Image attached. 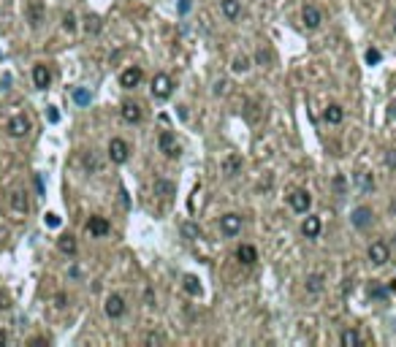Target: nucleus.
Segmentation results:
<instances>
[{
	"instance_id": "f257e3e1",
	"label": "nucleus",
	"mask_w": 396,
	"mask_h": 347,
	"mask_svg": "<svg viewBox=\"0 0 396 347\" xmlns=\"http://www.w3.org/2000/svg\"><path fill=\"white\" fill-rule=\"evenodd\" d=\"M8 206H11V212H14V220H22L25 214L30 212L27 193H25V190H11V195H8Z\"/></svg>"
},
{
	"instance_id": "f03ea898",
	"label": "nucleus",
	"mask_w": 396,
	"mask_h": 347,
	"mask_svg": "<svg viewBox=\"0 0 396 347\" xmlns=\"http://www.w3.org/2000/svg\"><path fill=\"white\" fill-rule=\"evenodd\" d=\"M171 90H174V82H171L169 73H157V76L152 79V98L166 100L171 95Z\"/></svg>"
},
{
	"instance_id": "7ed1b4c3",
	"label": "nucleus",
	"mask_w": 396,
	"mask_h": 347,
	"mask_svg": "<svg viewBox=\"0 0 396 347\" xmlns=\"http://www.w3.org/2000/svg\"><path fill=\"white\" fill-rule=\"evenodd\" d=\"M288 201H291V209L298 214H307L309 206H312V195H309L307 190H293V193L288 195Z\"/></svg>"
},
{
	"instance_id": "20e7f679",
	"label": "nucleus",
	"mask_w": 396,
	"mask_h": 347,
	"mask_svg": "<svg viewBox=\"0 0 396 347\" xmlns=\"http://www.w3.org/2000/svg\"><path fill=\"white\" fill-rule=\"evenodd\" d=\"M128 155H130L128 141H123V139H111V141H109V158H111V163H125V160H128Z\"/></svg>"
},
{
	"instance_id": "39448f33",
	"label": "nucleus",
	"mask_w": 396,
	"mask_h": 347,
	"mask_svg": "<svg viewBox=\"0 0 396 347\" xmlns=\"http://www.w3.org/2000/svg\"><path fill=\"white\" fill-rule=\"evenodd\" d=\"M301 19H304V27L318 30V27H321V22H323V14H321V8H318V6H304Z\"/></svg>"
},
{
	"instance_id": "423d86ee",
	"label": "nucleus",
	"mask_w": 396,
	"mask_h": 347,
	"mask_svg": "<svg viewBox=\"0 0 396 347\" xmlns=\"http://www.w3.org/2000/svg\"><path fill=\"white\" fill-rule=\"evenodd\" d=\"M220 231L225 236H236L242 231V217L239 214H223L220 217Z\"/></svg>"
},
{
	"instance_id": "0eeeda50",
	"label": "nucleus",
	"mask_w": 396,
	"mask_h": 347,
	"mask_svg": "<svg viewBox=\"0 0 396 347\" xmlns=\"http://www.w3.org/2000/svg\"><path fill=\"white\" fill-rule=\"evenodd\" d=\"M157 147H160V152L169 155V158H176L179 155V144L174 141V136L169 133V130H163L160 133V139H157Z\"/></svg>"
},
{
	"instance_id": "6e6552de",
	"label": "nucleus",
	"mask_w": 396,
	"mask_h": 347,
	"mask_svg": "<svg viewBox=\"0 0 396 347\" xmlns=\"http://www.w3.org/2000/svg\"><path fill=\"white\" fill-rule=\"evenodd\" d=\"M6 130H8V136H14V139H22V136H27L30 122L22 117V114H19V117H11V119H8Z\"/></svg>"
},
{
	"instance_id": "1a4fd4ad",
	"label": "nucleus",
	"mask_w": 396,
	"mask_h": 347,
	"mask_svg": "<svg viewBox=\"0 0 396 347\" xmlns=\"http://www.w3.org/2000/svg\"><path fill=\"white\" fill-rule=\"evenodd\" d=\"M106 315H109L111 320L123 318L125 315V299L123 296H109V299H106Z\"/></svg>"
},
{
	"instance_id": "9d476101",
	"label": "nucleus",
	"mask_w": 396,
	"mask_h": 347,
	"mask_svg": "<svg viewBox=\"0 0 396 347\" xmlns=\"http://www.w3.org/2000/svg\"><path fill=\"white\" fill-rule=\"evenodd\" d=\"M372 209L369 206H358V209H353V214H350V223L355 225V228H367L369 223H372Z\"/></svg>"
},
{
	"instance_id": "9b49d317",
	"label": "nucleus",
	"mask_w": 396,
	"mask_h": 347,
	"mask_svg": "<svg viewBox=\"0 0 396 347\" xmlns=\"http://www.w3.org/2000/svg\"><path fill=\"white\" fill-rule=\"evenodd\" d=\"M388 247H385L383 241H374L372 247H369V260L372 263H377V266H383V263H388Z\"/></svg>"
},
{
	"instance_id": "f8f14e48",
	"label": "nucleus",
	"mask_w": 396,
	"mask_h": 347,
	"mask_svg": "<svg viewBox=\"0 0 396 347\" xmlns=\"http://www.w3.org/2000/svg\"><path fill=\"white\" fill-rule=\"evenodd\" d=\"M33 82H35V87H38V90H47L49 87L52 73L47 71V65H35V68H33Z\"/></svg>"
},
{
	"instance_id": "ddd939ff",
	"label": "nucleus",
	"mask_w": 396,
	"mask_h": 347,
	"mask_svg": "<svg viewBox=\"0 0 396 347\" xmlns=\"http://www.w3.org/2000/svg\"><path fill=\"white\" fill-rule=\"evenodd\" d=\"M27 17H30V24H33V27L41 24V19H44V3L41 0H30L27 3Z\"/></svg>"
},
{
	"instance_id": "4468645a",
	"label": "nucleus",
	"mask_w": 396,
	"mask_h": 347,
	"mask_svg": "<svg viewBox=\"0 0 396 347\" xmlns=\"http://www.w3.org/2000/svg\"><path fill=\"white\" fill-rule=\"evenodd\" d=\"M139 82H141V68H128V71H123V76H120V84H123L125 90H133Z\"/></svg>"
},
{
	"instance_id": "2eb2a0df",
	"label": "nucleus",
	"mask_w": 396,
	"mask_h": 347,
	"mask_svg": "<svg viewBox=\"0 0 396 347\" xmlns=\"http://www.w3.org/2000/svg\"><path fill=\"white\" fill-rule=\"evenodd\" d=\"M87 231L93 236H106V233H109V220H106V217H90Z\"/></svg>"
},
{
	"instance_id": "dca6fc26",
	"label": "nucleus",
	"mask_w": 396,
	"mask_h": 347,
	"mask_svg": "<svg viewBox=\"0 0 396 347\" xmlns=\"http://www.w3.org/2000/svg\"><path fill=\"white\" fill-rule=\"evenodd\" d=\"M301 233L307 236V239H318V233H321V217H307L304 220Z\"/></svg>"
},
{
	"instance_id": "f3484780",
	"label": "nucleus",
	"mask_w": 396,
	"mask_h": 347,
	"mask_svg": "<svg viewBox=\"0 0 396 347\" xmlns=\"http://www.w3.org/2000/svg\"><path fill=\"white\" fill-rule=\"evenodd\" d=\"M236 258H239L245 266H252L258 260V253H255V247H250V244H242V247L236 250Z\"/></svg>"
},
{
	"instance_id": "a211bd4d",
	"label": "nucleus",
	"mask_w": 396,
	"mask_h": 347,
	"mask_svg": "<svg viewBox=\"0 0 396 347\" xmlns=\"http://www.w3.org/2000/svg\"><path fill=\"white\" fill-rule=\"evenodd\" d=\"M339 342H342V347H358L361 345V334L355 328H345L342 336H339Z\"/></svg>"
},
{
	"instance_id": "6ab92c4d",
	"label": "nucleus",
	"mask_w": 396,
	"mask_h": 347,
	"mask_svg": "<svg viewBox=\"0 0 396 347\" xmlns=\"http://www.w3.org/2000/svg\"><path fill=\"white\" fill-rule=\"evenodd\" d=\"M323 117H326L328 125H339V122H342V117H345V112H342V106H339V103H331V106L323 112Z\"/></svg>"
},
{
	"instance_id": "aec40b11",
	"label": "nucleus",
	"mask_w": 396,
	"mask_h": 347,
	"mask_svg": "<svg viewBox=\"0 0 396 347\" xmlns=\"http://www.w3.org/2000/svg\"><path fill=\"white\" fill-rule=\"evenodd\" d=\"M123 119H125V122H130V125L139 122V119H141V109L136 106V103H123Z\"/></svg>"
},
{
	"instance_id": "412c9836",
	"label": "nucleus",
	"mask_w": 396,
	"mask_h": 347,
	"mask_svg": "<svg viewBox=\"0 0 396 347\" xmlns=\"http://www.w3.org/2000/svg\"><path fill=\"white\" fill-rule=\"evenodd\" d=\"M57 247H60V253H65V255H76V239L71 233L68 236H60Z\"/></svg>"
},
{
	"instance_id": "4be33fe9",
	"label": "nucleus",
	"mask_w": 396,
	"mask_h": 347,
	"mask_svg": "<svg viewBox=\"0 0 396 347\" xmlns=\"http://www.w3.org/2000/svg\"><path fill=\"white\" fill-rule=\"evenodd\" d=\"M223 14H225L228 19H236L242 14V6H239V0H223Z\"/></svg>"
},
{
	"instance_id": "5701e85b",
	"label": "nucleus",
	"mask_w": 396,
	"mask_h": 347,
	"mask_svg": "<svg viewBox=\"0 0 396 347\" xmlns=\"http://www.w3.org/2000/svg\"><path fill=\"white\" fill-rule=\"evenodd\" d=\"M323 282H326V279H323V274H309L307 277V293H321Z\"/></svg>"
},
{
	"instance_id": "b1692460",
	"label": "nucleus",
	"mask_w": 396,
	"mask_h": 347,
	"mask_svg": "<svg viewBox=\"0 0 396 347\" xmlns=\"http://www.w3.org/2000/svg\"><path fill=\"white\" fill-rule=\"evenodd\" d=\"M182 288H185L190 296H198V293H201V282H198V277H193V274H187L185 279H182Z\"/></svg>"
},
{
	"instance_id": "393cba45",
	"label": "nucleus",
	"mask_w": 396,
	"mask_h": 347,
	"mask_svg": "<svg viewBox=\"0 0 396 347\" xmlns=\"http://www.w3.org/2000/svg\"><path fill=\"white\" fill-rule=\"evenodd\" d=\"M155 193L163 195V198H171V195L176 193V187L171 182H166V179H157V182H155Z\"/></svg>"
},
{
	"instance_id": "a878e982",
	"label": "nucleus",
	"mask_w": 396,
	"mask_h": 347,
	"mask_svg": "<svg viewBox=\"0 0 396 347\" xmlns=\"http://www.w3.org/2000/svg\"><path fill=\"white\" fill-rule=\"evenodd\" d=\"M223 168H225V174H228V177H233V174H236V171L242 168V158H236V155L225 158V165H223Z\"/></svg>"
},
{
	"instance_id": "bb28decb",
	"label": "nucleus",
	"mask_w": 396,
	"mask_h": 347,
	"mask_svg": "<svg viewBox=\"0 0 396 347\" xmlns=\"http://www.w3.org/2000/svg\"><path fill=\"white\" fill-rule=\"evenodd\" d=\"M182 233H185L187 239H201V228H198L196 223H185L182 225Z\"/></svg>"
},
{
	"instance_id": "cd10ccee",
	"label": "nucleus",
	"mask_w": 396,
	"mask_h": 347,
	"mask_svg": "<svg viewBox=\"0 0 396 347\" xmlns=\"http://www.w3.org/2000/svg\"><path fill=\"white\" fill-rule=\"evenodd\" d=\"M231 68H233L236 73H245L247 68H250V60H247V57H236V60H233V65H231Z\"/></svg>"
},
{
	"instance_id": "c85d7f7f",
	"label": "nucleus",
	"mask_w": 396,
	"mask_h": 347,
	"mask_svg": "<svg viewBox=\"0 0 396 347\" xmlns=\"http://www.w3.org/2000/svg\"><path fill=\"white\" fill-rule=\"evenodd\" d=\"M74 100L79 103V106H87V103H90V93H87V90H74Z\"/></svg>"
},
{
	"instance_id": "c756f323",
	"label": "nucleus",
	"mask_w": 396,
	"mask_h": 347,
	"mask_svg": "<svg viewBox=\"0 0 396 347\" xmlns=\"http://www.w3.org/2000/svg\"><path fill=\"white\" fill-rule=\"evenodd\" d=\"M63 27L68 30V33L76 27V17H74V14H65V17H63Z\"/></svg>"
},
{
	"instance_id": "7c9ffc66",
	"label": "nucleus",
	"mask_w": 396,
	"mask_h": 347,
	"mask_svg": "<svg viewBox=\"0 0 396 347\" xmlns=\"http://www.w3.org/2000/svg\"><path fill=\"white\" fill-rule=\"evenodd\" d=\"M367 63L369 65H377L380 63V52H377V49H367Z\"/></svg>"
},
{
	"instance_id": "2f4dec72",
	"label": "nucleus",
	"mask_w": 396,
	"mask_h": 347,
	"mask_svg": "<svg viewBox=\"0 0 396 347\" xmlns=\"http://www.w3.org/2000/svg\"><path fill=\"white\" fill-rule=\"evenodd\" d=\"M84 163H87V168H93V171H98L100 168V163H98V158H95L93 152L87 155V158H84Z\"/></svg>"
},
{
	"instance_id": "473e14b6",
	"label": "nucleus",
	"mask_w": 396,
	"mask_h": 347,
	"mask_svg": "<svg viewBox=\"0 0 396 347\" xmlns=\"http://www.w3.org/2000/svg\"><path fill=\"white\" fill-rule=\"evenodd\" d=\"M160 342H163L160 334H147V345H160Z\"/></svg>"
},
{
	"instance_id": "72a5a7b5",
	"label": "nucleus",
	"mask_w": 396,
	"mask_h": 347,
	"mask_svg": "<svg viewBox=\"0 0 396 347\" xmlns=\"http://www.w3.org/2000/svg\"><path fill=\"white\" fill-rule=\"evenodd\" d=\"M47 225H49V228H57L60 217H57V214H47Z\"/></svg>"
},
{
	"instance_id": "f704fd0d",
	"label": "nucleus",
	"mask_w": 396,
	"mask_h": 347,
	"mask_svg": "<svg viewBox=\"0 0 396 347\" xmlns=\"http://www.w3.org/2000/svg\"><path fill=\"white\" fill-rule=\"evenodd\" d=\"M369 296H372V299H385V290L383 288H372V290H369Z\"/></svg>"
},
{
	"instance_id": "c9c22d12",
	"label": "nucleus",
	"mask_w": 396,
	"mask_h": 347,
	"mask_svg": "<svg viewBox=\"0 0 396 347\" xmlns=\"http://www.w3.org/2000/svg\"><path fill=\"white\" fill-rule=\"evenodd\" d=\"M8 306H11V299L6 293H0V309H8Z\"/></svg>"
},
{
	"instance_id": "e433bc0d",
	"label": "nucleus",
	"mask_w": 396,
	"mask_h": 347,
	"mask_svg": "<svg viewBox=\"0 0 396 347\" xmlns=\"http://www.w3.org/2000/svg\"><path fill=\"white\" fill-rule=\"evenodd\" d=\"M385 163H388L391 168H396V149H391V152H388V158H385Z\"/></svg>"
},
{
	"instance_id": "4c0bfd02",
	"label": "nucleus",
	"mask_w": 396,
	"mask_h": 347,
	"mask_svg": "<svg viewBox=\"0 0 396 347\" xmlns=\"http://www.w3.org/2000/svg\"><path fill=\"white\" fill-rule=\"evenodd\" d=\"M190 11V0H179V14H187Z\"/></svg>"
},
{
	"instance_id": "58836bf2",
	"label": "nucleus",
	"mask_w": 396,
	"mask_h": 347,
	"mask_svg": "<svg viewBox=\"0 0 396 347\" xmlns=\"http://www.w3.org/2000/svg\"><path fill=\"white\" fill-rule=\"evenodd\" d=\"M90 30H98V19H95V17L93 19L87 17V33H90Z\"/></svg>"
},
{
	"instance_id": "ea45409f",
	"label": "nucleus",
	"mask_w": 396,
	"mask_h": 347,
	"mask_svg": "<svg viewBox=\"0 0 396 347\" xmlns=\"http://www.w3.org/2000/svg\"><path fill=\"white\" fill-rule=\"evenodd\" d=\"M334 187H337L339 193H342V190H345V179H342V177H337V179H334Z\"/></svg>"
},
{
	"instance_id": "a19ab883",
	"label": "nucleus",
	"mask_w": 396,
	"mask_h": 347,
	"mask_svg": "<svg viewBox=\"0 0 396 347\" xmlns=\"http://www.w3.org/2000/svg\"><path fill=\"white\" fill-rule=\"evenodd\" d=\"M215 93H217V95H225V93H228V84H225V82H220V84H217V90H215Z\"/></svg>"
},
{
	"instance_id": "79ce46f5",
	"label": "nucleus",
	"mask_w": 396,
	"mask_h": 347,
	"mask_svg": "<svg viewBox=\"0 0 396 347\" xmlns=\"http://www.w3.org/2000/svg\"><path fill=\"white\" fill-rule=\"evenodd\" d=\"M57 119H60V114L54 109H49V122H57Z\"/></svg>"
},
{
	"instance_id": "37998d69",
	"label": "nucleus",
	"mask_w": 396,
	"mask_h": 347,
	"mask_svg": "<svg viewBox=\"0 0 396 347\" xmlns=\"http://www.w3.org/2000/svg\"><path fill=\"white\" fill-rule=\"evenodd\" d=\"M258 63H269V54L263 52V49H261V52H258Z\"/></svg>"
},
{
	"instance_id": "c03bdc74",
	"label": "nucleus",
	"mask_w": 396,
	"mask_h": 347,
	"mask_svg": "<svg viewBox=\"0 0 396 347\" xmlns=\"http://www.w3.org/2000/svg\"><path fill=\"white\" fill-rule=\"evenodd\" d=\"M30 345H47V339H44V336H35V339H30Z\"/></svg>"
},
{
	"instance_id": "a18cd8bd",
	"label": "nucleus",
	"mask_w": 396,
	"mask_h": 347,
	"mask_svg": "<svg viewBox=\"0 0 396 347\" xmlns=\"http://www.w3.org/2000/svg\"><path fill=\"white\" fill-rule=\"evenodd\" d=\"M391 119H394V122H396V100H394V103H391Z\"/></svg>"
},
{
	"instance_id": "49530a36",
	"label": "nucleus",
	"mask_w": 396,
	"mask_h": 347,
	"mask_svg": "<svg viewBox=\"0 0 396 347\" xmlns=\"http://www.w3.org/2000/svg\"><path fill=\"white\" fill-rule=\"evenodd\" d=\"M6 342H8V334L6 331H0V345H6Z\"/></svg>"
},
{
	"instance_id": "de8ad7c7",
	"label": "nucleus",
	"mask_w": 396,
	"mask_h": 347,
	"mask_svg": "<svg viewBox=\"0 0 396 347\" xmlns=\"http://www.w3.org/2000/svg\"><path fill=\"white\" fill-rule=\"evenodd\" d=\"M391 212H394V214H396V201H394V204H391Z\"/></svg>"
},
{
	"instance_id": "09e8293b",
	"label": "nucleus",
	"mask_w": 396,
	"mask_h": 347,
	"mask_svg": "<svg viewBox=\"0 0 396 347\" xmlns=\"http://www.w3.org/2000/svg\"><path fill=\"white\" fill-rule=\"evenodd\" d=\"M394 33H396V19H394Z\"/></svg>"
}]
</instances>
